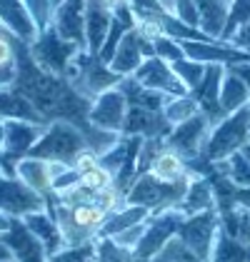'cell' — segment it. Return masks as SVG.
<instances>
[{
    "mask_svg": "<svg viewBox=\"0 0 250 262\" xmlns=\"http://www.w3.org/2000/svg\"><path fill=\"white\" fill-rule=\"evenodd\" d=\"M45 200H48L45 210L58 222L65 247L95 242L103 222L110 215L100 200V192H93L83 185H75L62 192H50Z\"/></svg>",
    "mask_w": 250,
    "mask_h": 262,
    "instance_id": "1",
    "label": "cell"
},
{
    "mask_svg": "<svg viewBox=\"0 0 250 262\" xmlns=\"http://www.w3.org/2000/svg\"><path fill=\"white\" fill-rule=\"evenodd\" d=\"M88 150H90L88 138L78 125L68 120H53L45 125L40 140L35 142L30 155L43 158V160H58L65 162V165H75V160Z\"/></svg>",
    "mask_w": 250,
    "mask_h": 262,
    "instance_id": "2",
    "label": "cell"
},
{
    "mask_svg": "<svg viewBox=\"0 0 250 262\" xmlns=\"http://www.w3.org/2000/svg\"><path fill=\"white\" fill-rule=\"evenodd\" d=\"M250 142V107H243L228 118L213 125L203 150V160L215 165V162L228 160L230 155L240 152Z\"/></svg>",
    "mask_w": 250,
    "mask_h": 262,
    "instance_id": "3",
    "label": "cell"
},
{
    "mask_svg": "<svg viewBox=\"0 0 250 262\" xmlns=\"http://www.w3.org/2000/svg\"><path fill=\"white\" fill-rule=\"evenodd\" d=\"M28 50H30L33 60L38 62V68H43L50 75H58V78H65L70 65L75 62V58L80 53H88L83 48H78L75 42L60 38L53 28L43 30L40 35L28 45Z\"/></svg>",
    "mask_w": 250,
    "mask_h": 262,
    "instance_id": "4",
    "label": "cell"
},
{
    "mask_svg": "<svg viewBox=\"0 0 250 262\" xmlns=\"http://www.w3.org/2000/svg\"><path fill=\"white\" fill-rule=\"evenodd\" d=\"M65 78L90 102L95 100L98 95H103L105 90L118 88L120 80H123V78L115 75L98 55H90V53H80V55L75 58V62L70 65V70H68Z\"/></svg>",
    "mask_w": 250,
    "mask_h": 262,
    "instance_id": "5",
    "label": "cell"
},
{
    "mask_svg": "<svg viewBox=\"0 0 250 262\" xmlns=\"http://www.w3.org/2000/svg\"><path fill=\"white\" fill-rule=\"evenodd\" d=\"M210 130H213V122L208 120V115L198 113L190 120L173 125L163 142H165V147L180 152L187 160V165H195V162L203 160V150H205Z\"/></svg>",
    "mask_w": 250,
    "mask_h": 262,
    "instance_id": "6",
    "label": "cell"
},
{
    "mask_svg": "<svg viewBox=\"0 0 250 262\" xmlns=\"http://www.w3.org/2000/svg\"><path fill=\"white\" fill-rule=\"evenodd\" d=\"M218 230H220L218 210H205V212H195V215H183V222H180L175 237L183 242L190 252H195L200 260L210 262Z\"/></svg>",
    "mask_w": 250,
    "mask_h": 262,
    "instance_id": "7",
    "label": "cell"
},
{
    "mask_svg": "<svg viewBox=\"0 0 250 262\" xmlns=\"http://www.w3.org/2000/svg\"><path fill=\"white\" fill-rule=\"evenodd\" d=\"M180 222H183V212L180 210H165L160 215H150V220L145 225V232H143L140 242L135 245L133 255L140 262H150L158 252H163V247L168 242L175 240Z\"/></svg>",
    "mask_w": 250,
    "mask_h": 262,
    "instance_id": "8",
    "label": "cell"
},
{
    "mask_svg": "<svg viewBox=\"0 0 250 262\" xmlns=\"http://www.w3.org/2000/svg\"><path fill=\"white\" fill-rule=\"evenodd\" d=\"M45 125L43 122L28 120H5V147H3V160H0V172L13 175L15 162L30 155L35 142L40 140Z\"/></svg>",
    "mask_w": 250,
    "mask_h": 262,
    "instance_id": "9",
    "label": "cell"
},
{
    "mask_svg": "<svg viewBox=\"0 0 250 262\" xmlns=\"http://www.w3.org/2000/svg\"><path fill=\"white\" fill-rule=\"evenodd\" d=\"M128 95L118 88H110L105 90L103 95H98L93 105H90V113H88V120L93 127L105 130V133H115V135H123L125 127V118H128Z\"/></svg>",
    "mask_w": 250,
    "mask_h": 262,
    "instance_id": "10",
    "label": "cell"
},
{
    "mask_svg": "<svg viewBox=\"0 0 250 262\" xmlns=\"http://www.w3.org/2000/svg\"><path fill=\"white\" fill-rule=\"evenodd\" d=\"M138 85H143L148 90H155V93H163L168 98H180L187 95V88L180 82V78L175 75L173 65L158 55H150L143 60V65L130 75Z\"/></svg>",
    "mask_w": 250,
    "mask_h": 262,
    "instance_id": "11",
    "label": "cell"
},
{
    "mask_svg": "<svg viewBox=\"0 0 250 262\" xmlns=\"http://www.w3.org/2000/svg\"><path fill=\"white\" fill-rule=\"evenodd\" d=\"M48 200L33 192L30 187H25L15 175H5L0 172V212L8 217H25L28 212H38L45 210Z\"/></svg>",
    "mask_w": 250,
    "mask_h": 262,
    "instance_id": "12",
    "label": "cell"
},
{
    "mask_svg": "<svg viewBox=\"0 0 250 262\" xmlns=\"http://www.w3.org/2000/svg\"><path fill=\"white\" fill-rule=\"evenodd\" d=\"M150 55H153V40L143 38L135 28H130L123 38H120L115 53H113V58L108 60V68H110L115 75H120V78H130V75L143 65V60L150 58Z\"/></svg>",
    "mask_w": 250,
    "mask_h": 262,
    "instance_id": "13",
    "label": "cell"
},
{
    "mask_svg": "<svg viewBox=\"0 0 250 262\" xmlns=\"http://www.w3.org/2000/svg\"><path fill=\"white\" fill-rule=\"evenodd\" d=\"M0 240L8 245L15 262H48V252L40 240L30 232V227L23 222V217H10V227L0 235Z\"/></svg>",
    "mask_w": 250,
    "mask_h": 262,
    "instance_id": "14",
    "label": "cell"
},
{
    "mask_svg": "<svg viewBox=\"0 0 250 262\" xmlns=\"http://www.w3.org/2000/svg\"><path fill=\"white\" fill-rule=\"evenodd\" d=\"M223 73H225V65H208L205 68V75H203V82L190 90V95L195 98L200 113L208 115V120L215 125L223 118H228L220 107V82H223Z\"/></svg>",
    "mask_w": 250,
    "mask_h": 262,
    "instance_id": "15",
    "label": "cell"
},
{
    "mask_svg": "<svg viewBox=\"0 0 250 262\" xmlns=\"http://www.w3.org/2000/svg\"><path fill=\"white\" fill-rule=\"evenodd\" d=\"M0 30L25 45H30L40 35L25 8V0H0Z\"/></svg>",
    "mask_w": 250,
    "mask_h": 262,
    "instance_id": "16",
    "label": "cell"
},
{
    "mask_svg": "<svg viewBox=\"0 0 250 262\" xmlns=\"http://www.w3.org/2000/svg\"><path fill=\"white\" fill-rule=\"evenodd\" d=\"M13 175H15L25 187H30L33 192H38V195H43V198H48V195L53 192L55 175H53V162L50 160L25 155V158H20V160L15 162Z\"/></svg>",
    "mask_w": 250,
    "mask_h": 262,
    "instance_id": "17",
    "label": "cell"
},
{
    "mask_svg": "<svg viewBox=\"0 0 250 262\" xmlns=\"http://www.w3.org/2000/svg\"><path fill=\"white\" fill-rule=\"evenodd\" d=\"M110 23H113V13L100 0L85 3V48L90 55L100 53L105 38H108V30H110Z\"/></svg>",
    "mask_w": 250,
    "mask_h": 262,
    "instance_id": "18",
    "label": "cell"
},
{
    "mask_svg": "<svg viewBox=\"0 0 250 262\" xmlns=\"http://www.w3.org/2000/svg\"><path fill=\"white\" fill-rule=\"evenodd\" d=\"M145 172H150L155 180L160 182H190L195 178V172L190 170L185 158L180 152L165 147V145L160 147V152L155 155V160L150 162V167Z\"/></svg>",
    "mask_w": 250,
    "mask_h": 262,
    "instance_id": "19",
    "label": "cell"
},
{
    "mask_svg": "<svg viewBox=\"0 0 250 262\" xmlns=\"http://www.w3.org/2000/svg\"><path fill=\"white\" fill-rule=\"evenodd\" d=\"M198 8V28L205 33L210 40H223L225 25L230 15L228 0H195Z\"/></svg>",
    "mask_w": 250,
    "mask_h": 262,
    "instance_id": "20",
    "label": "cell"
},
{
    "mask_svg": "<svg viewBox=\"0 0 250 262\" xmlns=\"http://www.w3.org/2000/svg\"><path fill=\"white\" fill-rule=\"evenodd\" d=\"M23 222L30 227V232L40 240V245L45 247V252H48V257H53L55 252H60L62 247H65V242H62V235H60V227H58V222L55 217L48 212V210H38V212H28Z\"/></svg>",
    "mask_w": 250,
    "mask_h": 262,
    "instance_id": "21",
    "label": "cell"
},
{
    "mask_svg": "<svg viewBox=\"0 0 250 262\" xmlns=\"http://www.w3.org/2000/svg\"><path fill=\"white\" fill-rule=\"evenodd\" d=\"M0 120H28L48 125V120L35 110V105L28 100L15 85L0 90Z\"/></svg>",
    "mask_w": 250,
    "mask_h": 262,
    "instance_id": "22",
    "label": "cell"
},
{
    "mask_svg": "<svg viewBox=\"0 0 250 262\" xmlns=\"http://www.w3.org/2000/svg\"><path fill=\"white\" fill-rule=\"evenodd\" d=\"M178 210L183 215H195V212H205V210H215V190L208 175H195L190 185H187L185 195L178 205Z\"/></svg>",
    "mask_w": 250,
    "mask_h": 262,
    "instance_id": "23",
    "label": "cell"
},
{
    "mask_svg": "<svg viewBox=\"0 0 250 262\" xmlns=\"http://www.w3.org/2000/svg\"><path fill=\"white\" fill-rule=\"evenodd\" d=\"M153 212L143 207V205H130V202H125L120 210H115L113 215H108V220L103 222V227H100V232H98V240L100 237H115V235H120L125 230H130V227H135V225H140V222H145Z\"/></svg>",
    "mask_w": 250,
    "mask_h": 262,
    "instance_id": "24",
    "label": "cell"
},
{
    "mask_svg": "<svg viewBox=\"0 0 250 262\" xmlns=\"http://www.w3.org/2000/svg\"><path fill=\"white\" fill-rule=\"evenodd\" d=\"M220 107H223L225 115H233V113H238L243 107H250L248 88L230 68H225L223 82H220Z\"/></svg>",
    "mask_w": 250,
    "mask_h": 262,
    "instance_id": "25",
    "label": "cell"
},
{
    "mask_svg": "<svg viewBox=\"0 0 250 262\" xmlns=\"http://www.w3.org/2000/svg\"><path fill=\"white\" fill-rule=\"evenodd\" d=\"M18 80V40L0 30V90Z\"/></svg>",
    "mask_w": 250,
    "mask_h": 262,
    "instance_id": "26",
    "label": "cell"
},
{
    "mask_svg": "<svg viewBox=\"0 0 250 262\" xmlns=\"http://www.w3.org/2000/svg\"><path fill=\"white\" fill-rule=\"evenodd\" d=\"M210 262H250V247L245 242L230 237L228 232L218 230V237L213 245Z\"/></svg>",
    "mask_w": 250,
    "mask_h": 262,
    "instance_id": "27",
    "label": "cell"
},
{
    "mask_svg": "<svg viewBox=\"0 0 250 262\" xmlns=\"http://www.w3.org/2000/svg\"><path fill=\"white\" fill-rule=\"evenodd\" d=\"M198 113H200V107H198V102H195V98H193L190 93H187V95H180V98H168L165 105H163V115H165V120L170 122V127L190 120V118L198 115Z\"/></svg>",
    "mask_w": 250,
    "mask_h": 262,
    "instance_id": "28",
    "label": "cell"
},
{
    "mask_svg": "<svg viewBox=\"0 0 250 262\" xmlns=\"http://www.w3.org/2000/svg\"><path fill=\"white\" fill-rule=\"evenodd\" d=\"M173 65V70H175V75L180 78V82L187 88V93L190 90H195L200 82H203V75H205V68L208 65H203V62L198 60H190V58H180V60L170 62Z\"/></svg>",
    "mask_w": 250,
    "mask_h": 262,
    "instance_id": "29",
    "label": "cell"
},
{
    "mask_svg": "<svg viewBox=\"0 0 250 262\" xmlns=\"http://www.w3.org/2000/svg\"><path fill=\"white\" fill-rule=\"evenodd\" d=\"M95 262H140L133 250H125L120 245L110 240V237H100L95 240Z\"/></svg>",
    "mask_w": 250,
    "mask_h": 262,
    "instance_id": "30",
    "label": "cell"
},
{
    "mask_svg": "<svg viewBox=\"0 0 250 262\" xmlns=\"http://www.w3.org/2000/svg\"><path fill=\"white\" fill-rule=\"evenodd\" d=\"M80 185L88 187V190H93V192H105V190L115 187V175L108 167H103L100 160H98L90 170L80 172Z\"/></svg>",
    "mask_w": 250,
    "mask_h": 262,
    "instance_id": "31",
    "label": "cell"
},
{
    "mask_svg": "<svg viewBox=\"0 0 250 262\" xmlns=\"http://www.w3.org/2000/svg\"><path fill=\"white\" fill-rule=\"evenodd\" d=\"M25 8L35 23L38 33L53 28V18H55V3L53 0H25Z\"/></svg>",
    "mask_w": 250,
    "mask_h": 262,
    "instance_id": "32",
    "label": "cell"
},
{
    "mask_svg": "<svg viewBox=\"0 0 250 262\" xmlns=\"http://www.w3.org/2000/svg\"><path fill=\"white\" fill-rule=\"evenodd\" d=\"M150 262H205V260H200L195 252H190L185 245L175 237V240L168 242L163 247V252H158Z\"/></svg>",
    "mask_w": 250,
    "mask_h": 262,
    "instance_id": "33",
    "label": "cell"
},
{
    "mask_svg": "<svg viewBox=\"0 0 250 262\" xmlns=\"http://www.w3.org/2000/svg\"><path fill=\"white\" fill-rule=\"evenodd\" d=\"M245 23H250V0H230V15L225 33H223V42H228L233 38V33Z\"/></svg>",
    "mask_w": 250,
    "mask_h": 262,
    "instance_id": "34",
    "label": "cell"
},
{
    "mask_svg": "<svg viewBox=\"0 0 250 262\" xmlns=\"http://www.w3.org/2000/svg\"><path fill=\"white\" fill-rule=\"evenodd\" d=\"M48 262H95V242L62 247L60 252H55Z\"/></svg>",
    "mask_w": 250,
    "mask_h": 262,
    "instance_id": "35",
    "label": "cell"
},
{
    "mask_svg": "<svg viewBox=\"0 0 250 262\" xmlns=\"http://www.w3.org/2000/svg\"><path fill=\"white\" fill-rule=\"evenodd\" d=\"M153 55H158V58H163V60H168V62L187 58L180 40H175V38H170V35H160V38L153 40Z\"/></svg>",
    "mask_w": 250,
    "mask_h": 262,
    "instance_id": "36",
    "label": "cell"
},
{
    "mask_svg": "<svg viewBox=\"0 0 250 262\" xmlns=\"http://www.w3.org/2000/svg\"><path fill=\"white\" fill-rule=\"evenodd\" d=\"M150 220V217H148ZM145 222H140V225H135V227H130V230H125V232H120V235H115V237H110V240L115 242V245H120V247H125V250H135V245L140 242V237H143V232H145Z\"/></svg>",
    "mask_w": 250,
    "mask_h": 262,
    "instance_id": "37",
    "label": "cell"
},
{
    "mask_svg": "<svg viewBox=\"0 0 250 262\" xmlns=\"http://www.w3.org/2000/svg\"><path fill=\"white\" fill-rule=\"evenodd\" d=\"M230 45L233 48H240V50H245V53H250V23H245V25H240L235 33H233V38H230Z\"/></svg>",
    "mask_w": 250,
    "mask_h": 262,
    "instance_id": "38",
    "label": "cell"
},
{
    "mask_svg": "<svg viewBox=\"0 0 250 262\" xmlns=\"http://www.w3.org/2000/svg\"><path fill=\"white\" fill-rule=\"evenodd\" d=\"M230 70L240 78V80L245 82V88H248V95H250V62H238V65H230Z\"/></svg>",
    "mask_w": 250,
    "mask_h": 262,
    "instance_id": "39",
    "label": "cell"
},
{
    "mask_svg": "<svg viewBox=\"0 0 250 262\" xmlns=\"http://www.w3.org/2000/svg\"><path fill=\"white\" fill-rule=\"evenodd\" d=\"M100 3H103V5L108 8V10H110V13H115V10L125 8V5H128L130 0H100Z\"/></svg>",
    "mask_w": 250,
    "mask_h": 262,
    "instance_id": "40",
    "label": "cell"
},
{
    "mask_svg": "<svg viewBox=\"0 0 250 262\" xmlns=\"http://www.w3.org/2000/svg\"><path fill=\"white\" fill-rule=\"evenodd\" d=\"M8 260H13V255H10V250H8V245L0 240V262H8ZM15 262V260H13Z\"/></svg>",
    "mask_w": 250,
    "mask_h": 262,
    "instance_id": "41",
    "label": "cell"
},
{
    "mask_svg": "<svg viewBox=\"0 0 250 262\" xmlns=\"http://www.w3.org/2000/svg\"><path fill=\"white\" fill-rule=\"evenodd\" d=\"M158 3L163 5V10H165V13H170V15H173V10H175V5H178L180 0H158Z\"/></svg>",
    "mask_w": 250,
    "mask_h": 262,
    "instance_id": "42",
    "label": "cell"
},
{
    "mask_svg": "<svg viewBox=\"0 0 250 262\" xmlns=\"http://www.w3.org/2000/svg\"><path fill=\"white\" fill-rule=\"evenodd\" d=\"M3 147H5V120H0V160H3Z\"/></svg>",
    "mask_w": 250,
    "mask_h": 262,
    "instance_id": "43",
    "label": "cell"
},
{
    "mask_svg": "<svg viewBox=\"0 0 250 262\" xmlns=\"http://www.w3.org/2000/svg\"><path fill=\"white\" fill-rule=\"evenodd\" d=\"M240 155H243V158L248 160V165H250V142L245 145V147H243V150H240Z\"/></svg>",
    "mask_w": 250,
    "mask_h": 262,
    "instance_id": "44",
    "label": "cell"
},
{
    "mask_svg": "<svg viewBox=\"0 0 250 262\" xmlns=\"http://www.w3.org/2000/svg\"><path fill=\"white\" fill-rule=\"evenodd\" d=\"M53 3H55V8H58V5H60V3H62V0H53Z\"/></svg>",
    "mask_w": 250,
    "mask_h": 262,
    "instance_id": "45",
    "label": "cell"
},
{
    "mask_svg": "<svg viewBox=\"0 0 250 262\" xmlns=\"http://www.w3.org/2000/svg\"><path fill=\"white\" fill-rule=\"evenodd\" d=\"M8 262H13V260H8Z\"/></svg>",
    "mask_w": 250,
    "mask_h": 262,
    "instance_id": "46",
    "label": "cell"
},
{
    "mask_svg": "<svg viewBox=\"0 0 250 262\" xmlns=\"http://www.w3.org/2000/svg\"><path fill=\"white\" fill-rule=\"evenodd\" d=\"M228 3H230V0H228Z\"/></svg>",
    "mask_w": 250,
    "mask_h": 262,
    "instance_id": "47",
    "label": "cell"
}]
</instances>
